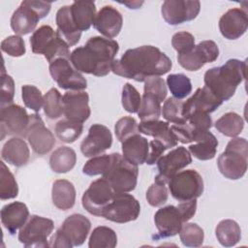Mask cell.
Here are the masks:
<instances>
[{"label":"cell","mask_w":248,"mask_h":248,"mask_svg":"<svg viewBox=\"0 0 248 248\" xmlns=\"http://www.w3.org/2000/svg\"><path fill=\"white\" fill-rule=\"evenodd\" d=\"M171 60L153 46H141L127 49L119 59H114L111 72L125 78L145 81L170 71Z\"/></svg>","instance_id":"cell-1"},{"label":"cell","mask_w":248,"mask_h":248,"mask_svg":"<svg viewBox=\"0 0 248 248\" xmlns=\"http://www.w3.org/2000/svg\"><path fill=\"white\" fill-rule=\"evenodd\" d=\"M118 49L119 45L116 41L95 36L91 37L84 46L75 48L71 52L70 61L79 73L104 77L111 71Z\"/></svg>","instance_id":"cell-2"},{"label":"cell","mask_w":248,"mask_h":248,"mask_svg":"<svg viewBox=\"0 0 248 248\" xmlns=\"http://www.w3.org/2000/svg\"><path fill=\"white\" fill-rule=\"evenodd\" d=\"M245 72L246 61L229 59L224 65L210 68L205 72L204 86L221 102L228 101L245 79Z\"/></svg>","instance_id":"cell-3"},{"label":"cell","mask_w":248,"mask_h":248,"mask_svg":"<svg viewBox=\"0 0 248 248\" xmlns=\"http://www.w3.org/2000/svg\"><path fill=\"white\" fill-rule=\"evenodd\" d=\"M248 142L244 138H232L217 159L220 172L228 179L241 178L247 170Z\"/></svg>","instance_id":"cell-4"},{"label":"cell","mask_w":248,"mask_h":248,"mask_svg":"<svg viewBox=\"0 0 248 248\" xmlns=\"http://www.w3.org/2000/svg\"><path fill=\"white\" fill-rule=\"evenodd\" d=\"M102 175L115 193H128L137 186L139 170L137 166L127 162L121 154L111 153L109 166Z\"/></svg>","instance_id":"cell-5"},{"label":"cell","mask_w":248,"mask_h":248,"mask_svg":"<svg viewBox=\"0 0 248 248\" xmlns=\"http://www.w3.org/2000/svg\"><path fill=\"white\" fill-rule=\"evenodd\" d=\"M170 195L178 202L195 200L203 193V180L195 170H185L176 172L168 182Z\"/></svg>","instance_id":"cell-6"},{"label":"cell","mask_w":248,"mask_h":248,"mask_svg":"<svg viewBox=\"0 0 248 248\" xmlns=\"http://www.w3.org/2000/svg\"><path fill=\"white\" fill-rule=\"evenodd\" d=\"M140 212V202L134 196L127 193H115L104 208L101 217L114 223L124 224L137 220Z\"/></svg>","instance_id":"cell-7"},{"label":"cell","mask_w":248,"mask_h":248,"mask_svg":"<svg viewBox=\"0 0 248 248\" xmlns=\"http://www.w3.org/2000/svg\"><path fill=\"white\" fill-rule=\"evenodd\" d=\"M54 229L53 221L38 215H32L20 228L18 240L25 247H49L47 237Z\"/></svg>","instance_id":"cell-8"},{"label":"cell","mask_w":248,"mask_h":248,"mask_svg":"<svg viewBox=\"0 0 248 248\" xmlns=\"http://www.w3.org/2000/svg\"><path fill=\"white\" fill-rule=\"evenodd\" d=\"M115 192L104 177L91 182L83 193L81 203L84 209L92 215L101 216L104 208L112 200Z\"/></svg>","instance_id":"cell-9"},{"label":"cell","mask_w":248,"mask_h":248,"mask_svg":"<svg viewBox=\"0 0 248 248\" xmlns=\"http://www.w3.org/2000/svg\"><path fill=\"white\" fill-rule=\"evenodd\" d=\"M49 74L62 89L79 91L87 87L85 78L74 68L70 59L58 58L49 63Z\"/></svg>","instance_id":"cell-10"},{"label":"cell","mask_w":248,"mask_h":248,"mask_svg":"<svg viewBox=\"0 0 248 248\" xmlns=\"http://www.w3.org/2000/svg\"><path fill=\"white\" fill-rule=\"evenodd\" d=\"M219 56V48L215 42L211 40L202 41L195 46L190 51L178 54L179 65L188 71H198L206 63L214 62Z\"/></svg>","instance_id":"cell-11"},{"label":"cell","mask_w":248,"mask_h":248,"mask_svg":"<svg viewBox=\"0 0 248 248\" xmlns=\"http://www.w3.org/2000/svg\"><path fill=\"white\" fill-rule=\"evenodd\" d=\"M30 115L22 107L10 104L1 107L0 111V132L1 140L8 135H25L29 125Z\"/></svg>","instance_id":"cell-12"},{"label":"cell","mask_w":248,"mask_h":248,"mask_svg":"<svg viewBox=\"0 0 248 248\" xmlns=\"http://www.w3.org/2000/svg\"><path fill=\"white\" fill-rule=\"evenodd\" d=\"M200 10L201 2L197 0H166L161 7L163 18L170 25H177L195 19Z\"/></svg>","instance_id":"cell-13"},{"label":"cell","mask_w":248,"mask_h":248,"mask_svg":"<svg viewBox=\"0 0 248 248\" xmlns=\"http://www.w3.org/2000/svg\"><path fill=\"white\" fill-rule=\"evenodd\" d=\"M27 138L33 151L39 155L48 153L55 144L53 134L45 123L39 114H31L29 125L24 135Z\"/></svg>","instance_id":"cell-14"},{"label":"cell","mask_w":248,"mask_h":248,"mask_svg":"<svg viewBox=\"0 0 248 248\" xmlns=\"http://www.w3.org/2000/svg\"><path fill=\"white\" fill-rule=\"evenodd\" d=\"M191 163L192 157L189 150L184 146H178L158 160L156 164L159 173L155 176V180L168 184L172 175Z\"/></svg>","instance_id":"cell-15"},{"label":"cell","mask_w":248,"mask_h":248,"mask_svg":"<svg viewBox=\"0 0 248 248\" xmlns=\"http://www.w3.org/2000/svg\"><path fill=\"white\" fill-rule=\"evenodd\" d=\"M111 144L112 135L109 129L102 124H93L80 143V151L85 157H94L110 148Z\"/></svg>","instance_id":"cell-16"},{"label":"cell","mask_w":248,"mask_h":248,"mask_svg":"<svg viewBox=\"0 0 248 248\" xmlns=\"http://www.w3.org/2000/svg\"><path fill=\"white\" fill-rule=\"evenodd\" d=\"M89 96L85 91H67L62 96L63 114L66 119L74 122H85L91 113L89 105Z\"/></svg>","instance_id":"cell-17"},{"label":"cell","mask_w":248,"mask_h":248,"mask_svg":"<svg viewBox=\"0 0 248 248\" xmlns=\"http://www.w3.org/2000/svg\"><path fill=\"white\" fill-rule=\"evenodd\" d=\"M154 223L159 232V237H170L179 233L183 219L178 206L167 205L158 209L154 215Z\"/></svg>","instance_id":"cell-18"},{"label":"cell","mask_w":248,"mask_h":248,"mask_svg":"<svg viewBox=\"0 0 248 248\" xmlns=\"http://www.w3.org/2000/svg\"><path fill=\"white\" fill-rule=\"evenodd\" d=\"M247 27L248 16L245 9H230L219 19V30L228 40L240 38L246 32Z\"/></svg>","instance_id":"cell-19"},{"label":"cell","mask_w":248,"mask_h":248,"mask_svg":"<svg viewBox=\"0 0 248 248\" xmlns=\"http://www.w3.org/2000/svg\"><path fill=\"white\" fill-rule=\"evenodd\" d=\"M122 24L123 17L120 12L110 5H106L96 14L93 26L108 39H112L119 34Z\"/></svg>","instance_id":"cell-20"},{"label":"cell","mask_w":248,"mask_h":248,"mask_svg":"<svg viewBox=\"0 0 248 248\" xmlns=\"http://www.w3.org/2000/svg\"><path fill=\"white\" fill-rule=\"evenodd\" d=\"M223 102L217 99L205 86L198 88L196 92L185 102H183V115L187 119L194 111L211 113L215 111Z\"/></svg>","instance_id":"cell-21"},{"label":"cell","mask_w":248,"mask_h":248,"mask_svg":"<svg viewBox=\"0 0 248 248\" xmlns=\"http://www.w3.org/2000/svg\"><path fill=\"white\" fill-rule=\"evenodd\" d=\"M40 19L41 16L32 8L29 0H25L22 1L19 7L13 13L11 27L16 35H26L35 30Z\"/></svg>","instance_id":"cell-22"},{"label":"cell","mask_w":248,"mask_h":248,"mask_svg":"<svg viewBox=\"0 0 248 248\" xmlns=\"http://www.w3.org/2000/svg\"><path fill=\"white\" fill-rule=\"evenodd\" d=\"M90 229V221L82 214L76 213L70 215L64 220L60 231L73 246H80L86 240Z\"/></svg>","instance_id":"cell-23"},{"label":"cell","mask_w":248,"mask_h":248,"mask_svg":"<svg viewBox=\"0 0 248 248\" xmlns=\"http://www.w3.org/2000/svg\"><path fill=\"white\" fill-rule=\"evenodd\" d=\"M0 216L4 228L11 234H14L27 222L29 218V210L25 203L21 202H14L2 207Z\"/></svg>","instance_id":"cell-24"},{"label":"cell","mask_w":248,"mask_h":248,"mask_svg":"<svg viewBox=\"0 0 248 248\" xmlns=\"http://www.w3.org/2000/svg\"><path fill=\"white\" fill-rule=\"evenodd\" d=\"M138 129L140 133L153 137L154 140L161 141L167 149L177 145L178 141L170 130L169 122L159 119L140 121V123L138 124Z\"/></svg>","instance_id":"cell-25"},{"label":"cell","mask_w":248,"mask_h":248,"mask_svg":"<svg viewBox=\"0 0 248 248\" xmlns=\"http://www.w3.org/2000/svg\"><path fill=\"white\" fill-rule=\"evenodd\" d=\"M122 156L134 166L145 163L149 151V142L140 134L131 136L122 141Z\"/></svg>","instance_id":"cell-26"},{"label":"cell","mask_w":248,"mask_h":248,"mask_svg":"<svg viewBox=\"0 0 248 248\" xmlns=\"http://www.w3.org/2000/svg\"><path fill=\"white\" fill-rule=\"evenodd\" d=\"M55 21L57 25L56 32L59 37L69 46L77 45L81 37V31L77 28L76 24L72 19L70 6H63L59 8L56 13Z\"/></svg>","instance_id":"cell-27"},{"label":"cell","mask_w":248,"mask_h":248,"mask_svg":"<svg viewBox=\"0 0 248 248\" xmlns=\"http://www.w3.org/2000/svg\"><path fill=\"white\" fill-rule=\"evenodd\" d=\"M2 160L15 167H22L26 165L30 157V151L27 143L21 138H12L8 140L1 151Z\"/></svg>","instance_id":"cell-28"},{"label":"cell","mask_w":248,"mask_h":248,"mask_svg":"<svg viewBox=\"0 0 248 248\" xmlns=\"http://www.w3.org/2000/svg\"><path fill=\"white\" fill-rule=\"evenodd\" d=\"M194 141L196 143L189 146V152L201 161L211 160L217 152L218 140L215 136L207 131H197Z\"/></svg>","instance_id":"cell-29"},{"label":"cell","mask_w":248,"mask_h":248,"mask_svg":"<svg viewBox=\"0 0 248 248\" xmlns=\"http://www.w3.org/2000/svg\"><path fill=\"white\" fill-rule=\"evenodd\" d=\"M70 13L74 23L79 31H87L94 23L96 16L95 2L90 0L75 1L70 6Z\"/></svg>","instance_id":"cell-30"},{"label":"cell","mask_w":248,"mask_h":248,"mask_svg":"<svg viewBox=\"0 0 248 248\" xmlns=\"http://www.w3.org/2000/svg\"><path fill=\"white\" fill-rule=\"evenodd\" d=\"M53 204L61 210H68L75 205L76 189L72 182L67 179L54 181L51 189Z\"/></svg>","instance_id":"cell-31"},{"label":"cell","mask_w":248,"mask_h":248,"mask_svg":"<svg viewBox=\"0 0 248 248\" xmlns=\"http://www.w3.org/2000/svg\"><path fill=\"white\" fill-rule=\"evenodd\" d=\"M77 154L75 150L68 146H60L55 149L49 157L50 169L56 173L70 171L76 165Z\"/></svg>","instance_id":"cell-32"},{"label":"cell","mask_w":248,"mask_h":248,"mask_svg":"<svg viewBox=\"0 0 248 248\" xmlns=\"http://www.w3.org/2000/svg\"><path fill=\"white\" fill-rule=\"evenodd\" d=\"M215 235L221 245L232 247L241 238V230L237 222L232 219H225L218 223L215 229Z\"/></svg>","instance_id":"cell-33"},{"label":"cell","mask_w":248,"mask_h":248,"mask_svg":"<svg viewBox=\"0 0 248 248\" xmlns=\"http://www.w3.org/2000/svg\"><path fill=\"white\" fill-rule=\"evenodd\" d=\"M215 128L226 137L235 138L244 128L243 118L236 112H227L215 122Z\"/></svg>","instance_id":"cell-34"},{"label":"cell","mask_w":248,"mask_h":248,"mask_svg":"<svg viewBox=\"0 0 248 248\" xmlns=\"http://www.w3.org/2000/svg\"><path fill=\"white\" fill-rule=\"evenodd\" d=\"M117 244L116 232L106 226H99L90 234L89 248H114Z\"/></svg>","instance_id":"cell-35"},{"label":"cell","mask_w":248,"mask_h":248,"mask_svg":"<svg viewBox=\"0 0 248 248\" xmlns=\"http://www.w3.org/2000/svg\"><path fill=\"white\" fill-rule=\"evenodd\" d=\"M18 195V186L14 174L3 161L0 162V199H15Z\"/></svg>","instance_id":"cell-36"},{"label":"cell","mask_w":248,"mask_h":248,"mask_svg":"<svg viewBox=\"0 0 248 248\" xmlns=\"http://www.w3.org/2000/svg\"><path fill=\"white\" fill-rule=\"evenodd\" d=\"M161 102L159 99L150 93H143L141 97L140 107L138 111V115L141 121L156 120L161 115Z\"/></svg>","instance_id":"cell-37"},{"label":"cell","mask_w":248,"mask_h":248,"mask_svg":"<svg viewBox=\"0 0 248 248\" xmlns=\"http://www.w3.org/2000/svg\"><path fill=\"white\" fill-rule=\"evenodd\" d=\"M56 31L49 25H42L30 37V46L34 53L44 54L48 44L56 36Z\"/></svg>","instance_id":"cell-38"},{"label":"cell","mask_w":248,"mask_h":248,"mask_svg":"<svg viewBox=\"0 0 248 248\" xmlns=\"http://www.w3.org/2000/svg\"><path fill=\"white\" fill-rule=\"evenodd\" d=\"M83 130L81 123L74 122L69 119H62L55 125V134L57 138L66 143L74 142L78 140Z\"/></svg>","instance_id":"cell-39"},{"label":"cell","mask_w":248,"mask_h":248,"mask_svg":"<svg viewBox=\"0 0 248 248\" xmlns=\"http://www.w3.org/2000/svg\"><path fill=\"white\" fill-rule=\"evenodd\" d=\"M166 82L173 98L181 100L187 97L192 91L191 80L184 74L169 75Z\"/></svg>","instance_id":"cell-40"},{"label":"cell","mask_w":248,"mask_h":248,"mask_svg":"<svg viewBox=\"0 0 248 248\" xmlns=\"http://www.w3.org/2000/svg\"><path fill=\"white\" fill-rule=\"evenodd\" d=\"M183 102L179 99L170 97L168 98L162 108L161 113L167 122L174 124H184L187 119L183 115Z\"/></svg>","instance_id":"cell-41"},{"label":"cell","mask_w":248,"mask_h":248,"mask_svg":"<svg viewBox=\"0 0 248 248\" xmlns=\"http://www.w3.org/2000/svg\"><path fill=\"white\" fill-rule=\"evenodd\" d=\"M182 244L186 247H200L204 239L203 230L196 223H185L179 232Z\"/></svg>","instance_id":"cell-42"},{"label":"cell","mask_w":248,"mask_h":248,"mask_svg":"<svg viewBox=\"0 0 248 248\" xmlns=\"http://www.w3.org/2000/svg\"><path fill=\"white\" fill-rule=\"evenodd\" d=\"M43 108L49 119H56L63 114L62 96L56 88H51L45 94Z\"/></svg>","instance_id":"cell-43"},{"label":"cell","mask_w":248,"mask_h":248,"mask_svg":"<svg viewBox=\"0 0 248 248\" xmlns=\"http://www.w3.org/2000/svg\"><path fill=\"white\" fill-rule=\"evenodd\" d=\"M21 97L25 107L35 112H39L44 105V96L41 90L34 85H23L21 87Z\"/></svg>","instance_id":"cell-44"},{"label":"cell","mask_w":248,"mask_h":248,"mask_svg":"<svg viewBox=\"0 0 248 248\" xmlns=\"http://www.w3.org/2000/svg\"><path fill=\"white\" fill-rule=\"evenodd\" d=\"M141 97L139 91L129 82L125 83L122 88L121 103L124 109L130 113H136L140 107Z\"/></svg>","instance_id":"cell-45"},{"label":"cell","mask_w":248,"mask_h":248,"mask_svg":"<svg viewBox=\"0 0 248 248\" xmlns=\"http://www.w3.org/2000/svg\"><path fill=\"white\" fill-rule=\"evenodd\" d=\"M169 198L167 184L160 181H154L146 191L147 202L154 207H158L166 203Z\"/></svg>","instance_id":"cell-46"},{"label":"cell","mask_w":248,"mask_h":248,"mask_svg":"<svg viewBox=\"0 0 248 248\" xmlns=\"http://www.w3.org/2000/svg\"><path fill=\"white\" fill-rule=\"evenodd\" d=\"M109 163L110 154L94 156L84 164L82 168V172L89 176L103 174L108 170Z\"/></svg>","instance_id":"cell-47"},{"label":"cell","mask_w":248,"mask_h":248,"mask_svg":"<svg viewBox=\"0 0 248 248\" xmlns=\"http://www.w3.org/2000/svg\"><path fill=\"white\" fill-rule=\"evenodd\" d=\"M114 132L119 141H124L131 136L139 134L138 123L132 116H124L120 118L114 126Z\"/></svg>","instance_id":"cell-48"},{"label":"cell","mask_w":248,"mask_h":248,"mask_svg":"<svg viewBox=\"0 0 248 248\" xmlns=\"http://www.w3.org/2000/svg\"><path fill=\"white\" fill-rule=\"evenodd\" d=\"M1 49L13 57H20L26 52L24 40L18 35H12L5 38L1 42Z\"/></svg>","instance_id":"cell-49"},{"label":"cell","mask_w":248,"mask_h":248,"mask_svg":"<svg viewBox=\"0 0 248 248\" xmlns=\"http://www.w3.org/2000/svg\"><path fill=\"white\" fill-rule=\"evenodd\" d=\"M171 46L178 54H183L190 51L196 46L195 38L189 32H177L171 38Z\"/></svg>","instance_id":"cell-50"},{"label":"cell","mask_w":248,"mask_h":248,"mask_svg":"<svg viewBox=\"0 0 248 248\" xmlns=\"http://www.w3.org/2000/svg\"><path fill=\"white\" fill-rule=\"evenodd\" d=\"M143 91L144 93H150L155 95L161 103L165 101L168 94L167 84L165 80L160 77H151L145 79Z\"/></svg>","instance_id":"cell-51"},{"label":"cell","mask_w":248,"mask_h":248,"mask_svg":"<svg viewBox=\"0 0 248 248\" xmlns=\"http://www.w3.org/2000/svg\"><path fill=\"white\" fill-rule=\"evenodd\" d=\"M15 96V82L13 78L6 74L3 68L1 74V107L13 104Z\"/></svg>","instance_id":"cell-52"},{"label":"cell","mask_w":248,"mask_h":248,"mask_svg":"<svg viewBox=\"0 0 248 248\" xmlns=\"http://www.w3.org/2000/svg\"><path fill=\"white\" fill-rule=\"evenodd\" d=\"M189 124L196 131H207L212 127V120L209 113L202 111H194L187 118Z\"/></svg>","instance_id":"cell-53"},{"label":"cell","mask_w":248,"mask_h":248,"mask_svg":"<svg viewBox=\"0 0 248 248\" xmlns=\"http://www.w3.org/2000/svg\"><path fill=\"white\" fill-rule=\"evenodd\" d=\"M170 130L175 136L177 141H180L182 143H190L194 141L195 135L197 133V131L187 122L184 124L171 125Z\"/></svg>","instance_id":"cell-54"},{"label":"cell","mask_w":248,"mask_h":248,"mask_svg":"<svg viewBox=\"0 0 248 248\" xmlns=\"http://www.w3.org/2000/svg\"><path fill=\"white\" fill-rule=\"evenodd\" d=\"M167 150V147L159 140H153L149 142V151L145 163L147 165H154L163 156V153Z\"/></svg>","instance_id":"cell-55"},{"label":"cell","mask_w":248,"mask_h":248,"mask_svg":"<svg viewBox=\"0 0 248 248\" xmlns=\"http://www.w3.org/2000/svg\"><path fill=\"white\" fill-rule=\"evenodd\" d=\"M49 247H65V248H72V243L68 240V238L64 235V233L58 229L56 232L52 235L49 240Z\"/></svg>","instance_id":"cell-56"}]
</instances>
